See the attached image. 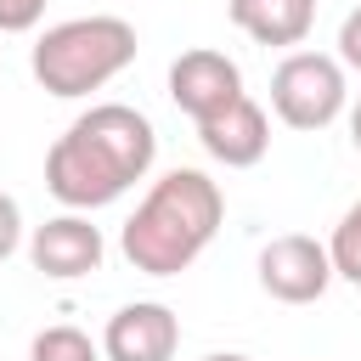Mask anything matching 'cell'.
Masks as SVG:
<instances>
[{"mask_svg": "<svg viewBox=\"0 0 361 361\" xmlns=\"http://www.w3.org/2000/svg\"><path fill=\"white\" fill-rule=\"evenodd\" d=\"M158 158V130L147 113L124 102H96L79 113L45 152V186L56 203L79 209H107L118 203Z\"/></svg>", "mask_w": 361, "mask_h": 361, "instance_id": "obj_1", "label": "cell"}, {"mask_svg": "<svg viewBox=\"0 0 361 361\" xmlns=\"http://www.w3.org/2000/svg\"><path fill=\"white\" fill-rule=\"evenodd\" d=\"M226 220V192L220 180H209L203 169H169L147 186V197L135 203V214L118 231V254L141 271V276H180L186 265H197V254L214 243Z\"/></svg>", "mask_w": 361, "mask_h": 361, "instance_id": "obj_2", "label": "cell"}, {"mask_svg": "<svg viewBox=\"0 0 361 361\" xmlns=\"http://www.w3.org/2000/svg\"><path fill=\"white\" fill-rule=\"evenodd\" d=\"M135 62V28L113 11H90V17H68L56 28H45L28 51V68L39 79V90L73 102L102 90L107 79H118Z\"/></svg>", "mask_w": 361, "mask_h": 361, "instance_id": "obj_3", "label": "cell"}, {"mask_svg": "<svg viewBox=\"0 0 361 361\" xmlns=\"http://www.w3.org/2000/svg\"><path fill=\"white\" fill-rule=\"evenodd\" d=\"M350 102L344 62L327 51H288L271 73V113L288 130H327Z\"/></svg>", "mask_w": 361, "mask_h": 361, "instance_id": "obj_4", "label": "cell"}, {"mask_svg": "<svg viewBox=\"0 0 361 361\" xmlns=\"http://www.w3.org/2000/svg\"><path fill=\"white\" fill-rule=\"evenodd\" d=\"M333 282V259L327 243L305 237V231H282L259 248V288L276 305H316Z\"/></svg>", "mask_w": 361, "mask_h": 361, "instance_id": "obj_5", "label": "cell"}, {"mask_svg": "<svg viewBox=\"0 0 361 361\" xmlns=\"http://www.w3.org/2000/svg\"><path fill=\"white\" fill-rule=\"evenodd\" d=\"M243 96V68L226 56V51H214V45H192V51H180L175 62H169V102L192 118V124H203V118H214L226 102H237Z\"/></svg>", "mask_w": 361, "mask_h": 361, "instance_id": "obj_6", "label": "cell"}, {"mask_svg": "<svg viewBox=\"0 0 361 361\" xmlns=\"http://www.w3.org/2000/svg\"><path fill=\"white\" fill-rule=\"evenodd\" d=\"M180 350V316L158 299L118 305L102 327V361H175Z\"/></svg>", "mask_w": 361, "mask_h": 361, "instance_id": "obj_7", "label": "cell"}, {"mask_svg": "<svg viewBox=\"0 0 361 361\" xmlns=\"http://www.w3.org/2000/svg\"><path fill=\"white\" fill-rule=\"evenodd\" d=\"M102 254H107L102 231H96L85 214H73V209L56 214V220H45V226H34V237H28L34 271H45V276H56V282L90 276V271L102 265Z\"/></svg>", "mask_w": 361, "mask_h": 361, "instance_id": "obj_8", "label": "cell"}, {"mask_svg": "<svg viewBox=\"0 0 361 361\" xmlns=\"http://www.w3.org/2000/svg\"><path fill=\"white\" fill-rule=\"evenodd\" d=\"M197 141H203V152H209L214 164H226V169H254V164L265 158V147H271V118H265V107L243 90L237 102H226L214 118L197 124Z\"/></svg>", "mask_w": 361, "mask_h": 361, "instance_id": "obj_9", "label": "cell"}, {"mask_svg": "<svg viewBox=\"0 0 361 361\" xmlns=\"http://www.w3.org/2000/svg\"><path fill=\"white\" fill-rule=\"evenodd\" d=\"M226 11L254 45H305L316 23V0H226Z\"/></svg>", "mask_w": 361, "mask_h": 361, "instance_id": "obj_10", "label": "cell"}, {"mask_svg": "<svg viewBox=\"0 0 361 361\" xmlns=\"http://www.w3.org/2000/svg\"><path fill=\"white\" fill-rule=\"evenodd\" d=\"M28 361H102V344L85 327H39L28 344Z\"/></svg>", "mask_w": 361, "mask_h": 361, "instance_id": "obj_11", "label": "cell"}, {"mask_svg": "<svg viewBox=\"0 0 361 361\" xmlns=\"http://www.w3.org/2000/svg\"><path fill=\"white\" fill-rule=\"evenodd\" d=\"M327 259H333V276H344L350 288H361V197L338 214V226L327 237Z\"/></svg>", "mask_w": 361, "mask_h": 361, "instance_id": "obj_12", "label": "cell"}, {"mask_svg": "<svg viewBox=\"0 0 361 361\" xmlns=\"http://www.w3.org/2000/svg\"><path fill=\"white\" fill-rule=\"evenodd\" d=\"M45 17V0H0V34H28Z\"/></svg>", "mask_w": 361, "mask_h": 361, "instance_id": "obj_13", "label": "cell"}, {"mask_svg": "<svg viewBox=\"0 0 361 361\" xmlns=\"http://www.w3.org/2000/svg\"><path fill=\"white\" fill-rule=\"evenodd\" d=\"M17 243H23V209L11 192H0V259H11Z\"/></svg>", "mask_w": 361, "mask_h": 361, "instance_id": "obj_14", "label": "cell"}, {"mask_svg": "<svg viewBox=\"0 0 361 361\" xmlns=\"http://www.w3.org/2000/svg\"><path fill=\"white\" fill-rule=\"evenodd\" d=\"M338 62L361 73V6H355V11L338 23Z\"/></svg>", "mask_w": 361, "mask_h": 361, "instance_id": "obj_15", "label": "cell"}, {"mask_svg": "<svg viewBox=\"0 0 361 361\" xmlns=\"http://www.w3.org/2000/svg\"><path fill=\"white\" fill-rule=\"evenodd\" d=\"M350 141H355V152H361V102L350 107Z\"/></svg>", "mask_w": 361, "mask_h": 361, "instance_id": "obj_16", "label": "cell"}, {"mask_svg": "<svg viewBox=\"0 0 361 361\" xmlns=\"http://www.w3.org/2000/svg\"><path fill=\"white\" fill-rule=\"evenodd\" d=\"M203 361H254V355H237V350H214V355H203Z\"/></svg>", "mask_w": 361, "mask_h": 361, "instance_id": "obj_17", "label": "cell"}]
</instances>
